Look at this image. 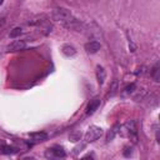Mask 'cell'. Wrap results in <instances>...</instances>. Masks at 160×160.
<instances>
[{
    "instance_id": "cell-17",
    "label": "cell",
    "mask_w": 160,
    "mask_h": 160,
    "mask_svg": "<svg viewBox=\"0 0 160 160\" xmlns=\"http://www.w3.org/2000/svg\"><path fill=\"white\" fill-rule=\"evenodd\" d=\"M131 150H133L131 148H125V151H124V155H125V156H129V155H131V153H133Z\"/></svg>"
},
{
    "instance_id": "cell-11",
    "label": "cell",
    "mask_w": 160,
    "mask_h": 160,
    "mask_svg": "<svg viewBox=\"0 0 160 160\" xmlns=\"http://www.w3.org/2000/svg\"><path fill=\"white\" fill-rule=\"evenodd\" d=\"M2 153L3 154H14V153H16V149L13 148V146H9V145H4V146H2Z\"/></svg>"
},
{
    "instance_id": "cell-5",
    "label": "cell",
    "mask_w": 160,
    "mask_h": 160,
    "mask_svg": "<svg viewBox=\"0 0 160 160\" xmlns=\"http://www.w3.org/2000/svg\"><path fill=\"white\" fill-rule=\"evenodd\" d=\"M100 43L99 42H89L85 44V50L88 54H95V53H98L100 50Z\"/></svg>"
},
{
    "instance_id": "cell-9",
    "label": "cell",
    "mask_w": 160,
    "mask_h": 160,
    "mask_svg": "<svg viewBox=\"0 0 160 160\" xmlns=\"http://www.w3.org/2000/svg\"><path fill=\"white\" fill-rule=\"evenodd\" d=\"M63 53H64V55H66V56H73V55H75L76 50H75L74 46L64 45V46H63Z\"/></svg>"
},
{
    "instance_id": "cell-14",
    "label": "cell",
    "mask_w": 160,
    "mask_h": 160,
    "mask_svg": "<svg viewBox=\"0 0 160 160\" xmlns=\"http://www.w3.org/2000/svg\"><path fill=\"white\" fill-rule=\"evenodd\" d=\"M116 91H118V82L115 80V82H113V84H111V86H110V91H109L108 96H113V95H115V94H116Z\"/></svg>"
},
{
    "instance_id": "cell-1",
    "label": "cell",
    "mask_w": 160,
    "mask_h": 160,
    "mask_svg": "<svg viewBox=\"0 0 160 160\" xmlns=\"http://www.w3.org/2000/svg\"><path fill=\"white\" fill-rule=\"evenodd\" d=\"M53 19L56 20V21H61L63 24L65 23H68L70 20H73V15H71V13L70 10L68 9H65V8H56L54 11H53V14H51Z\"/></svg>"
},
{
    "instance_id": "cell-8",
    "label": "cell",
    "mask_w": 160,
    "mask_h": 160,
    "mask_svg": "<svg viewBox=\"0 0 160 160\" xmlns=\"http://www.w3.org/2000/svg\"><path fill=\"white\" fill-rule=\"evenodd\" d=\"M30 138H31L33 140H35V141H43V140H45V139L48 138V134H46V133H44V131L31 133V134H30Z\"/></svg>"
},
{
    "instance_id": "cell-16",
    "label": "cell",
    "mask_w": 160,
    "mask_h": 160,
    "mask_svg": "<svg viewBox=\"0 0 160 160\" xmlns=\"http://www.w3.org/2000/svg\"><path fill=\"white\" fill-rule=\"evenodd\" d=\"M135 91V84H130L125 88V93L126 94H131V93H134Z\"/></svg>"
},
{
    "instance_id": "cell-15",
    "label": "cell",
    "mask_w": 160,
    "mask_h": 160,
    "mask_svg": "<svg viewBox=\"0 0 160 160\" xmlns=\"http://www.w3.org/2000/svg\"><path fill=\"white\" fill-rule=\"evenodd\" d=\"M159 65H156L155 68L153 69V78H154V80L155 82H159V79H160V76H159Z\"/></svg>"
},
{
    "instance_id": "cell-4",
    "label": "cell",
    "mask_w": 160,
    "mask_h": 160,
    "mask_svg": "<svg viewBox=\"0 0 160 160\" xmlns=\"http://www.w3.org/2000/svg\"><path fill=\"white\" fill-rule=\"evenodd\" d=\"M99 106H100V99L95 98V99L90 100V103H89V104H88V106H86V115H91V114H94V113L98 110Z\"/></svg>"
},
{
    "instance_id": "cell-3",
    "label": "cell",
    "mask_w": 160,
    "mask_h": 160,
    "mask_svg": "<svg viewBox=\"0 0 160 160\" xmlns=\"http://www.w3.org/2000/svg\"><path fill=\"white\" fill-rule=\"evenodd\" d=\"M45 156L50 158V159H60V158L65 156V150L61 148V146L55 145V146H51V148H49L45 151Z\"/></svg>"
},
{
    "instance_id": "cell-10",
    "label": "cell",
    "mask_w": 160,
    "mask_h": 160,
    "mask_svg": "<svg viewBox=\"0 0 160 160\" xmlns=\"http://www.w3.org/2000/svg\"><path fill=\"white\" fill-rule=\"evenodd\" d=\"M119 129H120V125H115L113 129H111V131H109V134H108V136H106V140L108 141H111L113 139H114V136L118 134V131H119Z\"/></svg>"
},
{
    "instance_id": "cell-12",
    "label": "cell",
    "mask_w": 160,
    "mask_h": 160,
    "mask_svg": "<svg viewBox=\"0 0 160 160\" xmlns=\"http://www.w3.org/2000/svg\"><path fill=\"white\" fill-rule=\"evenodd\" d=\"M80 138H82V133H80V131H74V133H71L70 136H69L70 141H74V143L79 141V140H80Z\"/></svg>"
},
{
    "instance_id": "cell-7",
    "label": "cell",
    "mask_w": 160,
    "mask_h": 160,
    "mask_svg": "<svg viewBox=\"0 0 160 160\" xmlns=\"http://www.w3.org/2000/svg\"><path fill=\"white\" fill-rule=\"evenodd\" d=\"M105 76H106V74H105L104 68H103V66H100V65H98V66H96V79H98V83H99L100 85L104 83Z\"/></svg>"
},
{
    "instance_id": "cell-2",
    "label": "cell",
    "mask_w": 160,
    "mask_h": 160,
    "mask_svg": "<svg viewBox=\"0 0 160 160\" xmlns=\"http://www.w3.org/2000/svg\"><path fill=\"white\" fill-rule=\"evenodd\" d=\"M101 135H103V129L99 128V126L93 125V126H90V128L88 129V131H86V134H85V141H86V143H93V141L98 140Z\"/></svg>"
},
{
    "instance_id": "cell-6",
    "label": "cell",
    "mask_w": 160,
    "mask_h": 160,
    "mask_svg": "<svg viewBox=\"0 0 160 160\" xmlns=\"http://www.w3.org/2000/svg\"><path fill=\"white\" fill-rule=\"evenodd\" d=\"M24 48H25V42H24V40H15V42H13L8 46V50L9 51H18V50H23Z\"/></svg>"
},
{
    "instance_id": "cell-18",
    "label": "cell",
    "mask_w": 160,
    "mask_h": 160,
    "mask_svg": "<svg viewBox=\"0 0 160 160\" xmlns=\"http://www.w3.org/2000/svg\"><path fill=\"white\" fill-rule=\"evenodd\" d=\"M3 3H4V0H0V5H2Z\"/></svg>"
},
{
    "instance_id": "cell-13",
    "label": "cell",
    "mask_w": 160,
    "mask_h": 160,
    "mask_svg": "<svg viewBox=\"0 0 160 160\" xmlns=\"http://www.w3.org/2000/svg\"><path fill=\"white\" fill-rule=\"evenodd\" d=\"M21 31H23V29L21 28H19V26H16V28H14L11 31H10V38H18V36H20V34H21Z\"/></svg>"
}]
</instances>
